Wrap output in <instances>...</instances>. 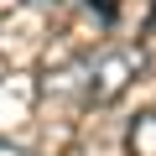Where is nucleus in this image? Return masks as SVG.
Wrapping results in <instances>:
<instances>
[{"mask_svg": "<svg viewBox=\"0 0 156 156\" xmlns=\"http://www.w3.org/2000/svg\"><path fill=\"white\" fill-rule=\"evenodd\" d=\"M140 68H146V52H140V47H109V52L78 57V62L47 73V94L99 109V104H115V99L135 83V73H140Z\"/></svg>", "mask_w": 156, "mask_h": 156, "instance_id": "f257e3e1", "label": "nucleus"}, {"mask_svg": "<svg viewBox=\"0 0 156 156\" xmlns=\"http://www.w3.org/2000/svg\"><path fill=\"white\" fill-rule=\"evenodd\" d=\"M130 156H156V109L135 115V125H130Z\"/></svg>", "mask_w": 156, "mask_h": 156, "instance_id": "f03ea898", "label": "nucleus"}]
</instances>
